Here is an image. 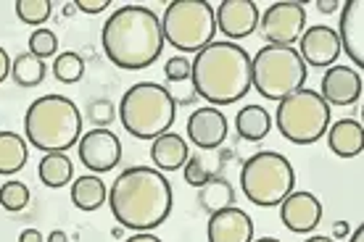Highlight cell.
Segmentation results:
<instances>
[{"instance_id":"1","label":"cell","mask_w":364,"mask_h":242,"mask_svg":"<svg viewBox=\"0 0 364 242\" xmlns=\"http://www.w3.org/2000/svg\"><path fill=\"white\" fill-rule=\"evenodd\" d=\"M111 214L122 226L151 232L172 214V185L161 171L132 166L122 171L109 189Z\"/></svg>"},{"instance_id":"2","label":"cell","mask_w":364,"mask_h":242,"mask_svg":"<svg viewBox=\"0 0 364 242\" xmlns=\"http://www.w3.org/2000/svg\"><path fill=\"white\" fill-rule=\"evenodd\" d=\"M100 45L114 66L140 72L159 61L164 50L161 18L146 6H122L106 18L100 29Z\"/></svg>"},{"instance_id":"3","label":"cell","mask_w":364,"mask_h":242,"mask_svg":"<svg viewBox=\"0 0 364 242\" xmlns=\"http://www.w3.org/2000/svg\"><path fill=\"white\" fill-rule=\"evenodd\" d=\"M191 66L193 90L211 106H232L251 90V55L235 43H211Z\"/></svg>"},{"instance_id":"4","label":"cell","mask_w":364,"mask_h":242,"mask_svg":"<svg viewBox=\"0 0 364 242\" xmlns=\"http://www.w3.org/2000/svg\"><path fill=\"white\" fill-rule=\"evenodd\" d=\"M24 135L46 153H66L82 137V114L64 95H43L27 108Z\"/></svg>"},{"instance_id":"5","label":"cell","mask_w":364,"mask_h":242,"mask_svg":"<svg viewBox=\"0 0 364 242\" xmlns=\"http://www.w3.org/2000/svg\"><path fill=\"white\" fill-rule=\"evenodd\" d=\"M174 103L172 92L156 84V82H137L132 84L119 103L122 126L137 140H156L174 124Z\"/></svg>"},{"instance_id":"6","label":"cell","mask_w":364,"mask_h":242,"mask_svg":"<svg viewBox=\"0 0 364 242\" xmlns=\"http://www.w3.org/2000/svg\"><path fill=\"white\" fill-rule=\"evenodd\" d=\"M306 63L293 45H264L251 61V87L267 100H282L304 90Z\"/></svg>"},{"instance_id":"7","label":"cell","mask_w":364,"mask_h":242,"mask_svg":"<svg viewBox=\"0 0 364 242\" xmlns=\"http://www.w3.org/2000/svg\"><path fill=\"white\" fill-rule=\"evenodd\" d=\"M240 187L254 206H280L296 187V171H293L291 161L280 153H254L240 169Z\"/></svg>"},{"instance_id":"8","label":"cell","mask_w":364,"mask_h":242,"mask_svg":"<svg viewBox=\"0 0 364 242\" xmlns=\"http://www.w3.org/2000/svg\"><path fill=\"white\" fill-rule=\"evenodd\" d=\"M161 35H164V43L182 53H198L211 45L217 35L214 9L206 0H174L164 11Z\"/></svg>"},{"instance_id":"9","label":"cell","mask_w":364,"mask_h":242,"mask_svg":"<svg viewBox=\"0 0 364 242\" xmlns=\"http://www.w3.org/2000/svg\"><path fill=\"white\" fill-rule=\"evenodd\" d=\"M274 124L285 140L296 145H311L328 132L330 106L317 90H296L280 100Z\"/></svg>"},{"instance_id":"10","label":"cell","mask_w":364,"mask_h":242,"mask_svg":"<svg viewBox=\"0 0 364 242\" xmlns=\"http://www.w3.org/2000/svg\"><path fill=\"white\" fill-rule=\"evenodd\" d=\"M306 27V9L293 0L272 3L262 16V35L267 45H291L304 35Z\"/></svg>"},{"instance_id":"11","label":"cell","mask_w":364,"mask_h":242,"mask_svg":"<svg viewBox=\"0 0 364 242\" xmlns=\"http://www.w3.org/2000/svg\"><path fill=\"white\" fill-rule=\"evenodd\" d=\"M77 150H80V161L87 166L90 171L100 174V171H111L122 161V143L119 137L109 129H90L80 137L77 143Z\"/></svg>"},{"instance_id":"12","label":"cell","mask_w":364,"mask_h":242,"mask_svg":"<svg viewBox=\"0 0 364 242\" xmlns=\"http://www.w3.org/2000/svg\"><path fill=\"white\" fill-rule=\"evenodd\" d=\"M214 18L217 32L228 37V43L243 40L259 27V6L254 0H225L219 3V9H214Z\"/></svg>"},{"instance_id":"13","label":"cell","mask_w":364,"mask_h":242,"mask_svg":"<svg viewBox=\"0 0 364 242\" xmlns=\"http://www.w3.org/2000/svg\"><path fill=\"white\" fill-rule=\"evenodd\" d=\"M341 53H343L341 50V40H338V32L333 27L319 24V27L306 29L299 37V55L301 61L309 63V66H319V69L328 66L330 69V66H336Z\"/></svg>"},{"instance_id":"14","label":"cell","mask_w":364,"mask_h":242,"mask_svg":"<svg viewBox=\"0 0 364 242\" xmlns=\"http://www.w3.org/2000/svg\"><path fill=\"white\" fill-rule=\"evenodd\" d=\"M362 74L354 72L351 66H330L322 74L319 95L328 106H351L362 98Z\"/></svg>"},{"instance_id":"15","label":"cell","mask_w":364,"mask_h":242,"mask_svg":"<svg viewBox=\"0 0 364 242\" xmlns=\"http://www.w3.org/2000/svg\"><path fill=\"white\" fill-rule=\"evenodd\" d=\"M230 132V124L225 114L217 111V108H196L188 119V137L191 143L200 150H214L225 143V137Z\"/></svg>"},{"instance_id":"16","label":"cell","mask_w":364,"mask_h":242,"mask_svg":"<svg viewBox=\"0 0 364 242\" xmlns=\"http://www.w3.org/2000/svg\"><path fill=\"white\" fill-rule=\"evenodd\" d=\"M319 219H322V203L311 192H291L280 203V221L296 234L317 229Z\"/></svg>"},{"instance_id":"17","label":"cell","mask_w":364,"mask_h":242,"mask_svg":"<svg viewBox=\"0 0 364 242\" xmlns=\"http://www.w3.org/2000/svg\"><path fill=\"white\" fill-rule=\"evenodd\" d=\"M341 50L364 69V0H348L341 11V29H338Z\"/></svg>"},{"instance_id":"18","label":"cell","mask_w":364,"mask_h":242,"mask_svg":"<svg viewBox=\"0 0 364 242\" xmlns=\"http://www.w3.org/2000/svg\"><path fill=\"white\" fill-rule=\"evenodd\" d=\"M209 242H251L254 240V221L246 211L230 206L225 211L211 214Z\"/></svg>"},{"instance_id":"19","label":"cell","mask_w":364,"mask_h":242,"mask_svg":"<svg viewBox=\"0 0 364 242\" xmlns=\"http://www.w3.org/2000/svg\"><path fill=\"white\" fill-rule=\"evenodd\" d=\"M328 145L338 158H356L364 148V129L356 119H341L328 126Z\"/></svg>"},{"instance_id":"20","label":"cell","mask_w":364,"mask_h":242,"mask_svg":"<svg viewBox=\"0 0 364 242\" xmlns=\"http://www.w3.org/2000/svg\"><path fill=\"white\" fill-rule=\"evenodd\" d=\"M151 158L161 171H177L188 163L191 150H188V143L180 135L164 132L161 137H156L154 145H151Z\"/></svg>"},{"instance_id":"21","label":"cell","mask_w":364,"mask_h":242,"mask_svg":"<svg viewBox=\"0 0 364 242\" xmlns=\"http://www.w3.org/2000/svg\"><path fill=\"white\" fill-rule=\"evenodd\" d=\"M269 129H272V116H269V111L262 106H246L237 111L235 116V132L243 140L248 143H259V140H264L269 135Z\"/></svg>"},{"instance_id":"22","label":"cell","mask_w":364,"mask_h":242,"mask_svg":"<svg viewBox=\"0 0 364 242\" xmlns=\"http://www.w3.org/2000/svg\"><path fill=\"white\" fill-rule=\"evenodd\" d=\"M27 166V143L16 132H0V177H14Z\"/></svg>"},{"instance_id":"23","label":"cell","mask_w":364,"mask_h":242,"mask_svg":"<svg viewBox=\"0 0 364 242\" xmlns=\"http://www.w3.org/2000/svg\"><path fill=\"white\" fill-rule=\"evenodd\" d=\"M106 185L98 174H85L72 185V200L80 211H98L106 203Z\"/></svg>"},{"instance_id":"24","label":"cell","mask_w":364,"mask_h":242,"mask_svg":"<svg viewBox=\"0 0 364 242\" xmlns=\"http://www.w3.org/2000/svg\"><path fill=\"white\" fill-rule=\"evenodd\" d=\"M37 174H40V182H43L46 187L58 189L72 182L74 166H72V161L66 158V153H46L43 161H40Z\"/></svg>"},{"instance_id":"25","label":"cell","mask_w":364,"mask_h":242,"mask_svg":"<svg viewBox=\"0 0 364 242\" xmlns=\"http://www.w3.org/2000/svg\"><path fill=\"white\" fill-rule=\"evenodd\" d=\"M198 200L200 208L209 211V214H217V211H225L235 203V189L228 180H211L206 182L203 187H198Z\"/></svg>"},{"instance_id":"26","label":"cell","mask_w":364,"mask_h":242,"mask_svg":"<svg viewBox=\"0 0 364 242\" xmlns=\"http://www.w3.org/2000/svg\"><path fill=\"white\" fill-rule=\"evenodd\" d=\"M46 61L35 58L32 53L16 55V61H11V77L18 87H37L40 82L46 79Z\"/></svg>"},{"instance_id":"27","label":"cell","mask_w":364,"mask_h":242,"mask_svg":"<svg viewBox=\"0 0 364 242\" xmlns=\"http://www.w3.org/2000/svg\"><path fill=\"white\" fill-rule=\"evenodd\" d=\"M182 169H185V182H188V185H193V187H203L206 182L217 180L219 158H211V155L196 153V155L188 158V163H185Z\"/></svg>"},{"instance_id":"28","label":"cell","mask_w":364,"mask_h":242,"mask_svg":"<svg viewBox=\"0 0 364 242\" xmlns=\"http://www.w3.org/2000/svg\"><path fill=\"white\" fill-rule=\"evenodd\" d=\"M53 74L58 82H64V84H74V82L82 79L85 74V61L80 53H74V50H66V53H58L55 55V63H53Z\"/></svg>"},{"instance_id":"29","label":"cell","mask_w":364,"mask_h":242,"mask_svg":"<svg viewBox=\"0 0 364 242\" xmlns=\"http://www.w3.org/2000/svg\"><path fill=\"white\" fill-rule=\"evenodd\" d=\"M50 11H53V3H50V0H16V16L21 18L24 24H32V27L48 21Z\"/></svg>"},{"instance_id":"30","label":"cell","mask_w":364,"mask_h":242,"mask_svg":"<svg viewBox=\"0 0 364 242\" xmlns=\"http://www.w3.org/2000/svg\"><path fill=\"white\" fill-rule=\"evenodd\" d=\"M29 203V187L24 182L9 180L0 187V206L6 211H24Z\"/></svg>"},{"instance_id":"31","label":"cell","mask_w":364,"mask_h":242,"mask_svg":"<svg viewBox=\"0 0 364 242\" xmlns=\"http://www.w3.org/2000/svg\"><path fill=\"white\" fill-rule=\"evenodd\" d=\"M29 53L40 58V61H46L50 55L58 53V37L50 32V29H35L32 35H29Z\"/></svg>"},{"instance_id":"32","label":"cell","mask_w":364,"mask_h":242,"mask_svg":"<svg viewBox=\"0 0 364 242\" xmlns=\"http://www.w3.org/2000/svg\"><path fill=\"white\" fill-rule=\"evenodd\" d=\"M114 116H117V111H114V106H111L106 98L92 100L90 106H87V119H90L95 126H100V129H106V126L114 121Z\"/></svg>"},{"instance_id":"33","label":"cell","mask_w":364,"mask_h":242,"mask_svg":"<svg viewBox=\"0 0 364 242\" xmlns=\"http://www.w3.org/2000/svg\"><path fill=\"white\" fill-rule=\"evenodd\" d=\"M191 72H193V66L191 61L185 58V55H174V58H169L164 66V74H166V79L169 82H185V79H191Z\"/></svg>"},{"instance_id":"34","label":"cell","mask_w":364,"mask_h":242,"mask_svg":"<svg viewBox=\"0 0 364 242\" xmlns=\"http://www.w3.org/2000/svg\"><path fill=\"white\" fill-rule=\"evenodd\" d=\"M74 9L85 11V13H100V11L109 9V0H77Z\"/></svg>"},{"instance_id":"35","label":"cell","mask_w":364,"mask_h":242,"mask_svg":"<svg viewBox=\"0 0 364 242\" xmlns=\"http://www.w3.org/2000/svg\"><path fill=\"white\" fill-rule=\"evenodd\" d=\"M11 77V58L6 53V48H0V84Z\"/></svg>"},{"instance_id":"36","label":"cell","mask_w":364,"mask_h":242,"mask_svg":"<svg viewBox=\"0 0 364 242\" xmlns=\"http://www.w3.org/2000/svg\"><path fill=\"white\" fill-rule=\"evenodd\" d=\"M18 242H46V240H43V232H37V229H24V232L18 234Z\"/></svg>"},{"instance_id":"37","label":"cell","mask_w":364,"mask_h":242,"mask_svg":"<svg viewBox=\"0 0 364 242\" xmlns=\"http://www.w3.org/2000/svg\"><path fill=\"white\" fill-rule=\"evenodd\" d=\"M124 242H161L156 234H151V232H137V234H132L129 240H124Z\"/></svg>"},{"instance_id":"38","label":"cell","mask_w":364,"mask_h":242,"mask_svg":"<svg viewBox=\"0 0 364 242\" xmlns=\"http://www.w3.org/2000/svg\"><path fill=\"white\" fill-rule=\"evenodd\" d=\"M317 9L322 11V13H333V11H338L341 6H338V0H317Z\"/></svg>"},{"instance_id":"39","label":"cell","mask_w":364,"mask_h":242,"mask_svg":"<svg viewBox=\"0 0 364 242\" xmlns=\"http://www.w3.org/2000/svg\"><path fill=\"white\" fill-rule=\"evenodd\" d=\"M46 242H69V237H66V232H61V229H53V232L46 237Z\"/></svg>"},{"instance_id":"40","label":"cell","mask_w":364,"mask_h":242,"mask_svg":"<svg viewBox=\"0 0 364 242\" xmlns=\"http://www.w3.org/2000/svg\"><path fill=\"white\" fill-rule=\"evenodd\" d=\"M333 234H336V237H346L348 224H343V221H341V224H336V226H333Z\"/></svg>"},{"instance_id":"41","label":"cell","mask_w":364,"mask_h":242,"mask_svg":"<svg viewBox=\"0 0 364 242\" xmlns=\"http://www.w3.org/2000/svg\"><path fill=\"white\" fill-rule=\"evenodd\" d=\"M348 242H364V226L362 224H359V229L351 234V240H348Z\"/></svg>"},{"instance_id":"42","label":"cell","mask_w":364,"mask_h":242,"mask_svg":"<svg viewBox=\"0 0 364 242\" xmlns=\"http://www.w3.org/2000/svg\"><path fill=\"white\" fill-rule=\"evenodd\" d=\"M304 242H336L333 237H322V234H317V237H309V240H304Z\"/></svg>"},{"instance_id":"43","label":"cell","mask_w":364,"mask_h":242,"mask_svg":"<svg viewBox=\"0 0 364 242\" xmlns=\"http://www.w3.org/2000/svg\"><path fill=\"white\" fill-rule=\"evenodd\" d=\"M251 242H280L277 237H262V240H251Z\"/></svg>"}]
</instances>
